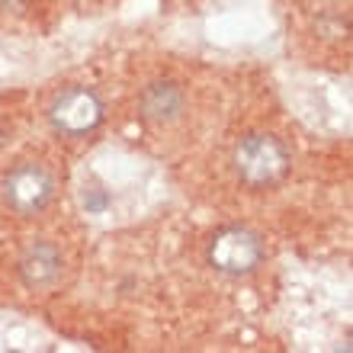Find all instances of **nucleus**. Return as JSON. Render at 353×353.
<instances>
[{
  "mask_svg": "<svg viewBox=\"0 0 353 353\" xmlns=\"http://www.w3.org/2000/svg\"><path fill=\"white\" fill-rule=\"evenodd\" d=\"M292 170L286 141L273 132H248L232 148V174L248 190H273Z\"/></svg>",
  "mask_w": 353,
  "mask_h": 353,
  "instance_id": "1",
  "label": "nucleus"
},
{
  "mask_svg": "<svg viewBox=\"0 0 353 353\" xmlns=\"http://www.w3.org/2000/svg\"><path fill=\"white\" fill-rule=\"evenodd\" d=\"M267 261V244L248 225H222L205 241V263L225 279H248Z\"/></svg>",
  "mask_w": 353,
  "mask_h": 353,
  "instance_id": "2",
  "label": "nucleus"
},
{
  "mask_svg": "<svg viewBox=\"0 0 353 353\" xmlns=\"http://www.w3.org/2000/svg\"><path fill=\"white\" fill-rule=\"evenodd\" d=\"M55 193H58L55 176L39 161H19L0 176V203L19 219L42 215L48 205L55 203Z\"/></svg>",
  "mask_w": 353,
  "mask_h": 353,
  "instance_id": "3",
  "label": "nucleus"
},
{
  "mask_svg": "<svg viewBox=\"0 0 353 353\" xmlns=\"http://www.w3.org/2000/svg\"><path fill=\"white\" fill-rule=\"evenodd\" d=\"M46 119L61 139H87L106 122V103L93 87L71 84L52 97Z\"/></svg>",
  "mask_w": 353,
  "mask_h": 353,
  "instance_id": "4",
  "label": "nucleus"
},
{
  "mask_svg": "<svg viewBox=\"0 0 353 353\" xmlns=\"http://www.w3.org/2000/svg\"><path fill=\"white\" fill-rule=\"evenodd\" d=\"M65 254L55 241L48 238H32V241L23 244V251L17 254V263H13V273L26 289L32 292H48L55 289L61 279H65Z\"/></svg>",
  "mask_w": 353,
  "mask_h": 353,
  "instance_id": "5",
  "label": "nucleus"
},
{
  "mask_svg": "<svg viewBox=\"0 0 353 353\" xmlns=\"http://www.w3.org/2000/svg\"><path fill=\"white\" fill-rule=\"evenodd\" d=\"M186 112V90L174 77H158L139 93V116L151 125H174Z\"/></svg>",
  "mask_w": 353,
  "mask_h": 353,
  "instance_id": "6",
  "label": "nucleus"
},
{
  "mask_svg": "<svg viewBox=\"0 0 353 353\" xmlns=\"http://www.w3.org/2000/svg\"><path fill=\"white\" fill-rule=\"evenodd\" d=\"M81 203H84L87 212L100 215V212H106V209H110L112 196H110V190H106L100 180H87V183H84V193H81Z\"/></svg>",
  "mask_w": 353,
  "mask_h": 353,
  "instance_id": "7",
  "label": "nucleus"
}]
</instances>
